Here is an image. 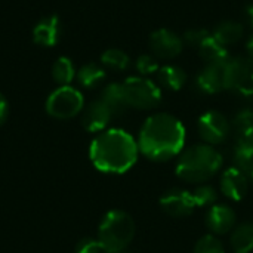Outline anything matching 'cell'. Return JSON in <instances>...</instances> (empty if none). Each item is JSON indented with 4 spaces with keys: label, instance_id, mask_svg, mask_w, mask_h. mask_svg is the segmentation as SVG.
<instances>
[{
    "label": "cell",
    "instance_id": "obj_17",
    "mask_svg": "<svg viewBox=\"0 0 253 253\" xmlns=\"http://www.w3.org/2000/svg\"><path fill=\"white\" fill-rule=\"evenodd\" d=\"M197 49H199L200 58L206 64H227L231 59L227 46L219 43L212 34Z\"/></svg>",
    "mask_w": 253,
    "mask_h": 253
},
{
    "label": "cell",
    "instance_id": "obj_4",
    "mask_svg": "<svg viewBox=\"0 0 253 253\" xmlns=\"http://www.w3.org/2000/svg\"><path fill=\"white\" fill-rule=\"evenodd\" d=\"M136 225L133 218L120 209L110 211L104 215L98 227V240L107 253L126 251L135 237Z\"/></svg>",
    "mask_w": 253,
    "mask_h": 253
},
{
    "label": "cell",
    "instance_id": "obj_9",
    "mask_svg": "<svg viewBox=\"0 0 253 253\" xmlns=\"http://www.w3.org/2000/svg\"><path fill=\"white\" fill-rule=\"evenodd\" d=\"M159 203L163 212L172 218H185L191 215L197 208L191 191L182 188H172L166 191L160 197Z\"/></svg>",
    "mask_w": 253,
    "mask_h": 253
},
{
    "label": "cell",
    "instance_id": "obj_12",
    "mask_svg": "<svg viewBox=\"0 0 253 253\" xmlns=\"http://www.w3.org/2000/svg\"><path fill=\"white\" fill-rule=\"evenodd\" d=\"M236 219L237 216L231 206L215 203L213 206L208 209L205 222L211 234L221 236V234H227L233 231V228L236 227Z\"/></svg>",
    "mask_w": 253,
    "mask_h": 253
},
{
    "label": "cell",
    "instance_id": "obj_8",
    "mask_svg": "<svg viewBox=\"0 0 253 253\" xmlns=\"http://www.w3.org/2000/svg\"><path fill=\"white\" fill-rule=\"evenodd\" d=\"M197 129L203 142L215 147L228 139L231 133V123L221 111L211 110L200 116Z\"/></svg>",
    "mask_w": 253,
    "mask_h": 253
},
{
    "label": "cell",
    "instance_id": "obj_34",
    "mask_svg": "<svg viewBox=\"0 0 253 253\" xmlns=\"http://www.w3.org/2000/svg\"><path fill=\"white\" fill-rule=\"evenodd\" d=\"M248 176H249V178H251V179H252V181H253V166H252V168H251V170H249Z\"/></svg>",
    "mask_w": 253,
    "mask_h": 253
},
{
    "label": "cell",
    "instance_id": "obj_31",
    "mask_svg": "<svg viewBox=\"0 0 253 253\" xmlns=\"http://www.w3.org/2000/svg\"><path fill=\"white\" fill-rule=\"evenodd\" d=\"M7 116H9V102L3 96V93H0V126L6 122Z\"/></svg>",
    "mask_w": 253,
    "mask_h": 253
},
{
    "label": "cell",
    "instance_id": "obj_5",
    "mask_svg": "<svg viewBox=\"0 0 253 253\" xmlns=\"http://www.w3.org/2000/svg\"><path fill=\"white\" fill-rule=\"evenodd\" d=\"M84 99L73 86H58L46 99V111L53 119L67 120L83 111Z\"/></svg>",
    "mask_w": 253,
    "mask_h": 253
},
{
    "label": "cell",
    "instance_id": "obj_1",
    "mask_svg": "<svg viewBox=\"0 0 253 253\" xmlns=\"http://www.w3.org/2000/svg\"><path fill=\"white\" fill-rule=\"evenodd\" d=\"M184 144V125L168 113H157L148 117L138 136L139 151L153 162H168L179 156Z\"/></svg>",
    "mask_w": 253,
    "mask_h": 253
},
{
    "label": "cell",
    "instance_id": "obj_25",
    "mask_svg": "<svg viewBox=\"0 0 253 253\" xmlns=\"http://www.w3.org/2000/svg\"><path fill=\"white\" fill-rule=\"evenodd\" d=\"M233 163L234 168L240 169L245 173H249L253 166V145L236 142V147L233 150Z\"/></svg>",
    "mask_w": 253,
    "mask_h": 253
},
{
    "label": "cell",
    "instance_id": "obj_21",
    "mask_svg": "<svg viewBox=\"0 0 253 253\" xmlns=\"http://www.w3.org/2000/svg\"><path fill=\"white\" fill-rule=\"evenodd\" d=\"M159 83L169 90H179L187 83V73L178 65H165L157 71Z\"/></svg>",
    "mask_w": 253,
    "mask_h": 253
},
{
    "label": "cell",
    "instance_id": "obj_32",
    "mask_svg": "<svg viewBox=\"0 0 253 253\" xmlns=\"http://www.w3.org/2000/svg\"><path fill=\"white\" fill-rule=\"evenodd\" d=\"M242 18H243V22L248 25V27H251L253 28V4H248V6H245V9H243V13H242Z\"/></svg>",
    "mask_w": 253,
    "mask_h": 253
},
{
    "label": "cell",
    "instance_id": "obj_20",
    "mask_svg": "<svg viewBox=\"0 0 253 253\" xmlns=\"http://www.w3.org/2000/svg\"><path fill=\"white\" fill-rule=\"evenodd\" d=\"M105 76L107 74H105L104 67L99 64H95V62L82 65L76 73V79H77L79 84L83 86L84 89L98 87L105 80Z\"/></svg>",
    "mask_w": 253,
    "mask_h": 253
},
{
    "label": "cell",
    "instance_id": "obj_15",
    "mask_svg": "<svg viewBox=\"0 0 253 253\" xmlns=\"http://www.w3.org/2000/svg\"><path fill=\"white\" fill-rule=\"evenodd\" d=\"M61 21L56 15L43 16L33 28V40L39 46L52 47L61 39Z\"/></svg>",
    "mask_w": 253,
    "mask_h": 253
},
{
    "label": "cell",
    "instance_id": "obj_28",
    "mask_svg": "<svg viewBox=\"0 0 253 253\" xmlns=\"http://www.w3.org/2000/svg\"><path fill=\"white\" fill-rule=\"evenodd\" d=\"M135 67L138 70V73L141 76H148V74H153V73H157L160 70L159 67V61L156 59V56L153 55H141L136 62H135Z\"/></svg>",
    "mask_w": 253,
    "mask_h": 253
},
{
    "label": "cell",
    "instance_id": "obj_35",
    "mask_svg": "<svg viewBox=\"0 0 253 253\" xmlns=\"http://www.w3.org/2000/svg\"><path fill=\"white\" fill-rule=\"evenodd\" d=\"M116 253H130V252H126V251H122V252H116Z\"/></svg>",
    "mask_w": 253,
    "mask_h": 253
},
{
    "label": "cell",
    "instance_id": "obj_19",
    "mask_svg": "<svg viewBox=\"0 0 253 253\" xmlns=\"http://www.w3.org/2000/svg\"><path fill=\"white\" fill-rule=\"evenodd\" d=\"M230 245L234 253L253 252V222L236 225L230 236Z\"/></svg>",
    "mask_w": 253,
    "mask_h": 253
},
{
    "label": "cell",
    "instance_id": "obj_16",
    "mask_svg": "<svg viewBox=\"0 0 253 253\" xmlns=\"http://www.w3.org/2000/svg\"><path fill=\"white\" fill-rule=\"evenodd\" d=\"M99 99L108 107L113 116H120L129 108L122 83H108L102 89Z\"/></svg>",
    "mask_w": 253,
    "mask_h": 253
},
{
    "label": "cell",
    "instance_id": "obj_33",
    "mask_svg": "<svg viewBox=\"0 0 253 253\" xmlns=\"http://www.w3.org/2000/svg\"><path fill=\"white\" fill-rule=\"evenodd\" d=\"M248 53H249V58L253 59V36L249 39V42H248Z\"/></svg>",
    "mask_w": 253,
    "mask_h": 253
},
{
    "label": "cell",
    "instance_id": "obj_30",
    "mask_svg": "<svg viewBox=\"0 0 253 253\" xmlns=\"http://www.w3.org/2000/svg\"><path fill=\"white\" fill-rule=\"evenodd\" d=\"M76 253H107L105 249L102 248V245L99 243L98 239H92V237H86L82 239L77 246H76Z\"/></svg>",
    "mask_w": 253,
    "mask_h": 253
},
{
    "label": "cell",
    "instance_id": "obj_7",
    "mask_svg": "<svg viewBox=\"0 0 253 253\" xmlns=\"http://www.w3.org/2000/svg\"><path fill=\"white\" fill-rule=\"evenodd\" d=\"M227 89L243 96H253V59L231 58L225 64Z\"/></svg>",
    "mask_w": 253,
    "mask_h": 253
},
{
    "label": "cell",
    "instance_id": "obj_13",
    "mask_svg": "<svg viewBox=\"0 0 253 253\" xmlns=\"http://www.w3.org/2000/svg\"><path fill=\"white\" fill-rule=\"evenodd\" d=\"M196 86L200 92L208 95L227 89L225 64H206V67L196 77Z\"/></svg>",
    "mask_w": 253,
    "mask_h": 253
},
{
    "label": "cell",
    "instance_id": "obj_3",
    "mask_svg": "<svg viewBox=\"0 0 253 253\" xmlns=\"http://www.w3.org/2000/svg\"><path fill=\"white\" fill-rule=\"evenodd\" d=\"M222 154L209 144H196L184 150L176 162V176L188 184H205L222 168Z\"/></svg>",
    "mask_w": 253,
    "mask_h": 253
},
{
    "label": "cell",
    "instance_id": "obj_26",
    "mask_svg": "<svg viewBox=\"0 0 253 253\" xmlns=\"http://www.w3.org/2000/svg\"><path fill=\"white\" fill-rule=\"evenodd\" d=\"M193 199L197 208H211L216 203L218 200V191L215 190V187L209 185V184H199L193 191Z\"/></svg>",
    "mask_w": 253,
    "mask_h": 253
},
{
    "label": "cell",
    "instance_id": "obj_22",
    "mask_svg": "<svg viewBox=\"0 0 253 253\" xmlns=\"http://www.w3.org/2000/svg\"><path fill=\"white\" fill-rule=\"evenodd\" d=\"M243 24L237 21H222L221 24L216 25L213 31V37L222 43L224 46H230L237 43L243 37Z\"/></svg>",
    "mask_w": 253,
    "mask_h": 253
},
{
    "label": "cell",
    "instance_id": "obj_6",
    "mask_svg": "<svg viewBox=\"0 0 253 253\" xmlns=\"http://www.w3.org/2000/svg\"><path fill=\"white\" fill-rule=\"evenodd\" d=\"M127 105L136 110L156 108L162 101L160 87L145 77H129L123 83Z\"/></svg>",
    "mask_w": 253,
    "mask_h": 253
},
{
    "label": "cell",
    "instance_id": "obj_10",
    "mask_svg": "<svg viewBox=\"0 0 253 253\" xmlns=\"http://www.w3.org/2000/svg\"><path fill=\"white\" fill-rule=\"evenodd\" d=\"M150 47L156 58L172 59L176 58L184 49V40L175 31L168 28H160L151 33Z\"/></svg>",
    "mask_w": 253,
    "mask_h": 253
},
{
    "label": "cell",
    "instance_id": "obj_27",
    "mask_svg": "<svg viewBox=\"0 0 253 253\" xmlns=\"http://www.w3.org/2000/svg\"><path fill=\"white\" fill-rule=\"evenodd\" d=\"M194 253H225L222 242L215 234H205L194 246Z\"/></svg>",
    "mask_w": 253,
    "mask_h": 253
},
{
    "label": "cell",
    "instance_id": "obj_18",
    "mask_svg": "<svg viewBox=\"0 0 253 253\" xmlns=\"http://www.w3.org/2000/svg\"><path fill=\"white\" fill-rule=\"evenodd\" d=\"M231 129L236 135V142L253 145V110H240L231 123Z\"/></svg>",
    "mask_w": 253,
    "mask_h": 253
},
{
    "label": "cell",
    "instance_id": "obj_24",
    "mask_svg": "<svg viewBox=\"0 0 253 253\" xmlns=\"http://www.w3.org/2000/svg\"><path fill=\"white\" fill-rule=\"evenodd\" d=\"M101 62L104 67L107 68H113L117 71H123L129 67L130 64V58L129 55L117 47H110L107 49L102 55H101Z\"/></svg>",
    "mask_w": 253,
    "mask_h": 253
},
{
    "label": "cell",
    "instance_id": "obj_11",
    "mask_svg": "<svg viewBox=\"0 0 253 253\" xmlns=\"http://www.w3.org/2000/svg\"><path fill=\"white\" fill-rule=\"evenodd\" d=\"M219 188H221V193L227 199H230L233 202H240L248 194L249 176H248V173L242 172L240 169L231 166V168L225 169L224 173L221 175Z\"/></svg>",
    "mask_w": 253,
    "mask_h": 253
},
{
    "label": "cell",
    "instance_id": "obj_2",
    "mask_svg": "<svg viewBox=\"0 0 253 253\" xmlns=\"http://www.w3.org/2000/svg\"><path fill=\"white\" fill-rule=\"evenodd\" d=\"M138 142L123 129L101 132L89 147L92 165L104 173H125L138 160Z\"/></svg>",
    "mask_w": 253,
    "mask_h": 253
},
{
    "label": "cell",
    "instance_id": "obj_14",
    "mask_svg": "<svg viewBox=\"0 0 253 253\" xmlns=\"http://www.w3.org/2000/svg\"><path fill=\"white\" fill-rule=\"evenodd\" d=\"M111 119H113V114L108 110V107L101 99H96L83 110L82 126L90 133H98V132L101 133L108 126Z\"/></svg>",
    "mask_w": 253,
    "mask_h": 253
},
{
    "label": "cell",
    "instance_id": "obj_29",
    "mask_svg": "<svg viewBox=\"0 0 253 253\" xmlns=\"http://www.w3.org/2000/svg\"><path fill=\"white\" fill-rule=\"evenodd\" d=\"M209 36H211V33L205 28H190L188 31H185L182 40H184V43H187L193 47L194 46L199 47Z\"/></svg>",
    "mask_w": 253,
    "mask_h": 253
},
{
    "label": "cell",
    "instance_id": "obj_23",
    "mask_svg": "<svg viewBox=\"0 0 253 253\" xmlns=\"http://www.w3.org/2000/svg\"><path fill=\"white\" fill-rule=\"evenodd\" d=\"M76 67L73 61L67 56L58 58L52 65V79L59 86H68L76 79Z\"/></svg>",
    "mask_w": 253,
    "mask_h": 253
}]
</instances>
